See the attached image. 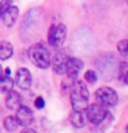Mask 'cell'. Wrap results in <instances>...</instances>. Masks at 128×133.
I'll use <instances>...</instances> for the list:
<instances>
[{
	"mask_svg": "<svg viewBox=\"0 0 128 133\" xmlns=\"http://www.w3.org/2000/svg\"><path fill=\"white\" fill-rule=\"evenodd\" d=\"M11 5H12V0H1L0 1V16L4 14V11L9 6H11Z\"/></svg>",
	"mask_w": 128,
	"mask_h": 133,
	"instance_id": "ffe728a7",
	"label": "cell"
},
{
	"mask_svg": "<svg viewBox=\"0 0 128 133\" xmlns=\"http://www.w3.org/2000/svg\"><path fill=\"white\" fill-rule=\"evenodd\" d=\"M16 121H18L19 126H23V127H28L30 126L32 121H34V116H32V111L30 110L28 106H20L18 110H16Z\"/></svg>",
	"mask_w": 128,
	"mask_h": 133,
	"instance_id": "ba28073f",
	"label": "cell"
},
{
	"mask_svg": "<svg viewBox=\"0 0 128 133\" xmlns=\"http://www.w3.org/2000/svg\"><path fill=\"white\" fill-rule=\"evenodd\" d=\"M26 132H35V131H34V129H30V128H24L23 133H26Z\"/></svg>",
	"mask_w": 128,
	"mask_h": 133,
	"instance_id": "7402d4cb",
	"label": "cell"
},
{
	"mask_svg": "<svg viewBox=\"0 0 128 133\" xmlns=\"http://www.w3.org/2000/svg\"><path fill=\"white\" fill-rule=\"evenodd\" d=\"M85 80H86L88 83H96V81H97V75H96V72L92 71V70L86 71V74H85Z\"/></svg>",
	"mask_w": 128,
	"mask_h": 133,
	"instance_id": "ac0fdd59",
	"label": "cell"
},
{
	"mask_svg": "<svg viewBox=\"0 0 128 133\" xmlns=\"http://www.w3.org/2000/svg\"><path fill=\"white\" fill-rule=\"evenodd\" d=\"M119 80L128 85V64L126 62H122L121 64V67H119Z\"/></svg>",
	"mask_w": 128,
	"mask_h": 133,
	"instance_id": "e0dca14e",
	"label": "cell"
},
{
	"mask_svg": "<svg viewBox=\"0 0 128 133\" xmlns=\"http://www.w3.org/2000/svg\"><path fill=\"white\" fill-rule=\"evenodd\" d=\"M67 29L64 24H53L49 30L47 41L52 47H60L66 40Z\"/></svg>",
	"mask_w": 128,
	"mask_h": 133,
	"instance_id": "277c9868",
	"label": "cell"
},
{
	"mask_svg": "<svg viewBox=\"0 0 128 133\" xmlns=\"http://www.w3.org/2000/svg\"><path fill=\"white\" fill-rule=\"evenodd\" d=\"M14 86V81L10 78L9 75H1L0 76V92L6 93L10 90H12Z\"/></svg>",
	"mask_w": 128,
	"mask_h": 133,
	"instance_id": "5bb4252c",
	"label": "cell"
},
{
	"mask_svg": "<svg viewBox=\"0 0 128 133\" xmlns=\"http://www.w3.org/2000/svg\"><path fill=\"white\" fill-rule=\"evenodd\" d=\"M12 45L9 41H0V60H8L12 56Z\"/></svg>",
	"mask_w": 128,
	"mask_h": 133,
	"instance_id": "4fadbf2b",
	"label": "cell"
},
{
	"mask_svg": "<svg viewBox=\"0 0 128 133\" xmlns=\"http://www.w3.org/2000/svg\"><path fill=\"white\" fill-rule=\"evenodd\" d=\"M107 111L106 107L101 106L99 103H93L91 106H88L86 108V117H87V121L92 124H101L102 122L106 119L107 117Z\"/></svg>",
	"mask_w": 128,
	"mask_h": 133,
	"instance_id": "5b68a950",
	"label": "cell"
},
{
	"mask_svg": "<svg viewBox=\"0 0 128 133\" xmlns=\"http://www.w3.org/2000/svg\"><path fill=\"white\" fill-rule=\"evenodd\" d=\"M75 80L76 78H71V77L67 76V80H64V81H62V85H61V91H62V92L70 91V88H71V86H72V83H73Z\"/></svg>",
	"mask_w": 128,
	"mask_h": 133,
	"instance_id": "d6986e66",
	"label": "cell"
},
{
	"mask_svg": "<svg viewBox=\"0 0 128 133\" xmlns=\"http://www.w3.org/2000/svg\"><path fill=\"white\" fill-rule=\"evenodd\" d=\"M118 52L121 54V56L128 60V40H121L117 45Z\"/></svg>",
	"mask_w": 128,
	"mask_h": 133,
	"instance_id": "2e32d148",
	"label": "cell"
},
{
	"mask_svg": "<svg viewBox=\"0 0 128 133\" xmlns=\"http://www.w3.org/2000/svg\"><path fill=\"white\" fill-rule=\"evenodd\" d=\"M88 98H90V93L86 87V83L75 80L70 88V99L73 111L85 112L88 107Z\"/></svg>",
	"mask_w": 128,
	"mask_h": 133,
	"instance_id": "6da1fadb",
	"label": "cell"
},
{
	"mask_svg": "<svg viewBox=\"0 0 128 133\" xmlns=\"http://www.w3.org/2000/svg\"><path fill=\"white\" fill-rule=\"evenodd\" d=\"M3 75V69H1V66H0V76Z\"/></svg>",
	"mask_w": 128,
	"mask_h": 133,
	"instance_id": "603a6c76",
	"label": "cell"
},
{
	"mask_svg": "<svg viewBox=\"0 0 128 133\" xmlns=\"http://www.w3.org/2000/svg\"><path fill=\"white\" fill-rule=\"evenodd\" d=\"M95 98L97 101V103H99L103 107H113L116 106L118 102V96L117 92L111 88V87H99L98 90L95 92Z\"/></svg>",
	"mask_w": 128,
	"mask_h": 133,
	"instance_id": "3957f363",
	"label": "cell"
},
{
	"mask_svg": "<svg viewBox=\"0 0 128 133\" xmlns=\"http://www.w3.org/2000/svg\"><path fill=\"white\" fill-rule=\"evenodd\" d=\"M18 126H19V123H18V121H16L15 117L9 116L4 119V127H5V129L9 131V132L16 131V129H18Z\"/></svg>",
	"mask_w": 128,
	"mask_h": 133,
	"instance_id": "9a60e30c",
	"label": "cell"
},
{
	"mask_svg": "<svg viewBox=\"0 0 128 133\" xmlns=\"http://www.w3.org/2000/svg\"><path fill=\"white\" fill-rule=\"evenodd\" d=\"M82 69H83V64H82V61L80 58L70 57L69 61H67V64H66L65 74H67V76L71 77V78H77Z\"/></svg>",
	"mask_w": 128,
	"mask_h": 133,
	"instance_id": "9c48e42d",
	"label": "cell"
},
{
	"mask_svg": "<svg viewBox=\"0 0 128 133\" xmlns=\"http://www.w3.org/2000/svg\"><path fill=\"white\" fill-rule=\"evenodd\" d=\"M31 81H32V77L31 74L28 69L25 67H20L16 71V76H15V83L19 88L21 90H28L31 86Z\"/></svg>",
	"mask_w": 128,
	"mask_h": 133,
	"instance_id": "52a82bcc",
	"label": "cell"
},
{
	"mask_svg": "<svg viewBox=\"0 0 128 133\" xmlns=\"http://www.w3.org/2000/svg\"><path fill=\"white\" fill-rule=\"evenodd\" d=\"M127 3H128V0H127Z\"/></svg>",
	"mask_w": 128,
	"mask_h": 133,
	"instance_id": "d4e9b609",
	"label": "cell"
},
{
	"mask_svg": "<svg viewBox=\"0 0 128 133\" xmlns=\"http://www.w3.org/2000/svg\"><path fill=\"white\" fill-rule=\"evenodd\" d=\"M44 106H45V101L42 97H36L35 99V107L36 108H44Z\"/></svg>",
	"mask_w": 128,
	"mask_h": 133,
	"instance_id": "44dd1931",
	"label": "cell"
},
{
	"mask_svg": "<svg viewBox=\"0 0 128 133\" xmlns=\"http://www.w3.org/2000/svg\"><path fill=\"white\" fill-rule=\"evenodd\" d=\"M70 122L71 124L76 128H82L86 123V117L81 111H73L70 115Z\"/></svg>",
	"mask_w": 128,
	"mask_h": 133,
	"instance_id": "7c38bea8",
	"label": "cell"
},
{
	"mask_svg": "<svg viewBox=\"0 0 128 133\" xmlns=\"http://www.w3.org/2000/svg\"><path fill=\"white\" fill-rule=\"evenodd\" d=\"M5 106L11 111H16L21 106V97L16 91L10 90L9 92H6L5 97Z\"/></svg>",
	"mask_w": 128,
	"mask_h": 133,
	"instance_id": "8fae6325",
	"label": "cell"
},
{
	"mask_svg": "<svg viewBox=\"0 0 128 133\" xmlns=\"http://www.w3.org/2000/svg\"><path fill=\"white\" fill-rule=\"evenodd\" d=\"M70 58V54H69V50L66 49H61L58 50L55 56H53L52 61H51V66H52V70L55 74L57 75H64L65 71H66V64Z\"/></svg>",
	"mask_w": 128,
	"mask_h": 133,
	"instance_id": "8992f818",
	"label": "cell"
},
{
	"mask_svg": "<svg viewBox=\"0 0 128 133\" xmlns=\"http://www.w3.org/2000/svg\"><path fill=\"white\" fill-rule=\"evenodd\" d=\"M29 58L30 61L32 62V65H35L36 67L39 69H47L50 64H51V56L50 52L46 49V46L39 42L35 44L29 49Z\"/></svg>",
	"mask_w": 128,
	"mask_h": 133,
	"instance_id": "7a4b0ae2",
	"label": "cell"
},
{
	"mask_svg": "<svg viewBox=\"0 0 128 133\" xmlns=\"http://www.w3.org/2000/svg\"><path fill=\"white\" fill-rule=\"evenodd\" d=\"M127 131H128V127H127Z\"/></svg>",
	"mask_w": 128,
	"mask_h": 133,
	"instance_id": "cb8c5ba5",
	"label": "cell"
},
{
	"mask_svg": "<svg viewBox=\"0 0 128 133\" xmlns=\"http://www.w3.org/2000/svg\"><path fill=\"white\" fill-rule=\"evenodd\" d=\"M18 15H19V9L16 8V6L11 5V6H9V8L6 9L5 11H4V14H3L0 17L3 19V23H4L5 26L11 28L12 25L15 24V21H16Z\"/></svg>",
	"mask_w": 128,
	"mask_h": 133,
	"instance_id": "30bf717a",
	"label": "cell"
}]
</instances>
